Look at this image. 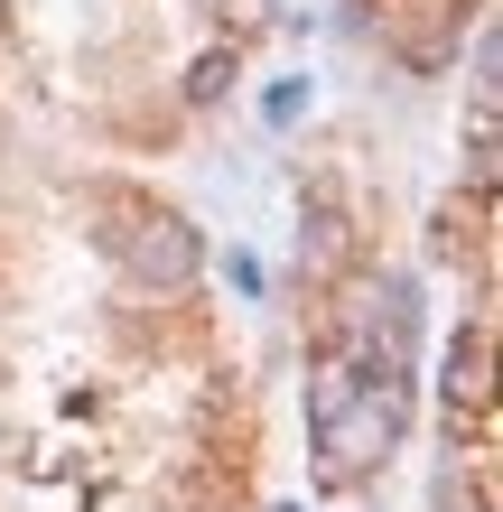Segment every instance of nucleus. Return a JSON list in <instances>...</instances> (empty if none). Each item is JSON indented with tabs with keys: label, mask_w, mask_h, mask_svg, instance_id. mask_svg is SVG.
<instances>
[{
	"label": "nucleus",
	"mask_w": 503,
	"mask_h": 512,
	"mask_svg": "<svg viewBox=\"0 0 503 512\" xmlns=\"http://www.w3.org/2000/svg\"><path fill=\"white\" fill-rule=\"evenodd\" d=\"M308 429H317L327 475L354 485V475L401 438V382H373V373H354V364H317V382H308Z\"/></svg>",
	"instance_id": "f257e3e1"
},
{
	"label": "nucleus",
	"mask_w": 503,
	"mask_h": 512,
	"mask_svg": "<svg viewBox=\"0 0 503 512\" xmlns=\"http://www.w3.org/2000/svg\"><path fill=\"white\" fill-rule=\"evenodd\" d=\"M112 224H122V233H103V243H112V261H122L131 280H150V289H187L196 280L205 243H196L187 215H168V205H122Z\"/></svg>",
	"instance_id": "f03ea898"
},
{
	"label": "nucleus",
	"mask_w": 503,
	"mask_h": 512,
	"mask_svg": "<svg viewBox=\"0 0 503 512\" xmlns=\"http://www.w3.org/2000/svg\"><path fill=\"white\" fill-rule=\"evenodd\" d=\"M448 401H485V336L448 364Z\"/></svg>",
	"instance_id": "7ed1b4c3"
},
{
	"label": "nucleus",
	"mask_w": 503,
	"mask_h": 512,
	"mask_svg": "<svg viewBox=\"0 0 503 512\" xmlns=\"http://www.w3.org/2000/svg\"><path fill=\"white\" fill-rule=\"evenodd\" d=\"M224 19H233V38H243V28H261V19H271V0H224Z\"/></svg>",
	"instance_id": "20e7f679"
}]
</instances>
